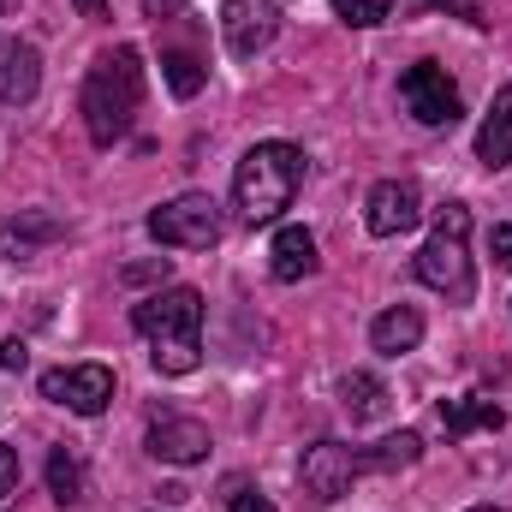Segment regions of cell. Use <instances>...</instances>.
<instances>
[{
  "label": "cell",
  "mask_w": 512,
  "mask_h": 512,
  "mask_svg": "<svg viewBox=\"0 0 512 512\" xmlns=\"http://www.w3.org/2000/svg\"><path fill=\"white\" fill-rule=\"evenodd\" d=\"M131 328L155 346L161 376H191L203 364V292L197 286H167L131 310Z\"/></svg>",
  "instance_id": "cell-1"
},
{
  "label": "cell",
  "mask_w": 512,
  "mask_h": 512,
  "mask_svg": "<svg viewBox=\"0 0 512 512\" xmlns=\"http://www.w3.org/2000/svg\"><path fill=\"white\" fill-rule=\"evenodd\" d=\"M352 30H376V24H387L393 18V0H328Z\"/></svg>",
  "instance_id": "cell-22"
},
{
  "label": "cell",
  "mask_w": 512,
  "mask_h": 512,
  "mask_svg": "<svg viewBox=\"0 0 512 512\" xmlns=\"http://www.w3.org/2000/svg\"><path fill=\"white\" fill-rule=\"evenodd\" d=\"M137 6H143V18H173L185 0H137Z\"/></svg>",
  "instance_id": "cell-28"
},
{
  "label": "cell",
  "mask_w": 512,
  "mask_h": 512,
  "mask_svg": "<svg viewBox=\"0 0 512 512\" xmlns=\"http://www.w3.org/2000/svg\"><path fill=\"white\" fill-rule=\"evenodd\" d=\"M42 399L78 411V417H102L108 399H114V370L108 364H60V370H42Z\"/></svg>",
  "instance_id": "cell-8"
},
{
  "label": "cell",
  "mask_w": 512,
  "mask_h": 512,
  "mask_svg": "<svg viewBox=\"0 0 512 512\" xmlns=\"http://www.w3.org/2000/svg\"><path fill=\"white\" fill-rule=\"evenodd\" d=\"M471 512H507V507H471Z\"/></svg>",
  "instance_id": "cell-31"
},
{
  "label": "cell",
  "mask_w": 512,
  "mask_h": 512,
  "mask_svg": "<svg viewBox=\"0 0 512 512\" xmlns=\"http://www.w3.org/2000/svg\"><path fill=\"white\" fill-rule=\"evenodd\" d=\"M221 36H227V54L233 60L268 54L274 36H280V6L274 0H227L221 6Z\"/></svg>",
  "instance_id": "cell-9"
},
{
  "label": "cell",
  "mask_w": 512,
  "mask_h": 512,
  "mask_svg": "<svg viewBox=\"0 0 512 512\" xmlns=\"http://www.w3.org/2000/svg\"><path fill=\"white\" fill-rule=\"evenodd\" d=\"M48 495H54L60 507H78V501L90 495V471H84L78 447H54V453H48Z\"/></svg>",
  "instance_id": "cell-18"
},
{
  "label": "cell",
  "mask_w": 512,
  "mask_h": 512,
  "mask_svg": "<svg viewBox=\"0 0 512 512\" xmlns=\"http://www.w3.org/2000/svg\"><path fill=\"white\" fill-rule=\"evenodd\" d=\"M36 90H42V54L18 36H0V102L24 108L36 102Z\"/></svg>",
  "instance_id": "cell-12"
},
{
  "label": "cell",
  "mask_w": 512,
  "mask_h": 512,
  "mask_svg": "<svg viewBox=\"0 0 512 512\" xmlns=\"http://www.w3.org/2000/svg\"><path fill=\"white\" fill-rule=\"evenodd\" d=\"M358 471H364V459H358L346 441H316V447H304V459H298V489L310 495V507H334V501L352 495Z\"/></svg>",
  "instance_id": "cell-6"
},
{
  "label": "cell",
  "mask_w": 512,
  "mask_h": 512,
  "mask_svg": "<svg viewBox=\"0 0 512 512\" xmlns=\"http://www.w3.org/2000/svg\"><path fill=\"white\" fill-rule=\"evenodd\" d=\"M149 453L161 459V465H197V459H209V429L197 423V417H155L149 423Z\"/></svg>",
  "instance_id": "cell-11"
},
{
  "label": "cell",
  "mask_w": 512,
  "mask_h": 512,
  "mask_svg": "<svg viewBox=\"0 0 512 512\" xmlns=\"http://www.w3.org/2000/svg\"><path fill=\"white\" fill-rule=\"evenodd\" d=\"M161 72H167V90H173L179 102H191V96L203 90V60H197V54H185V48L161 54Z\"/></svg>",
  "instance_id": "cell-21"
},
{
  "label": "cell",
  "mask_w": 512,
  "mask_h": 512,
  "mask_svg": "<svg viewBox=\"0 0 512 512\" xmlns=\"http://www.w3.org/2000/svg\"><path fill=\"white\" fill-rule=\"evenodd\" d=\"M18 489V447H0V501Z\"/></svg>",
  "instance_id": "cell-27"
},
{
  "label": "cell",
  "mask_w": 512,
  "mask_h": 512,
  "mask_svg": "<svg viewBox=\"0 0 512 512\" xmlns=\"http://www.w3.org/2000/svg\"><path fill=\"white\" fill-rule=\"evenodd\" d=\"M501 423H507V411L495 399H441V429L453 441H465L471 429H501Z\"/></svg>",
  "instance_id": "cell-17"
},
{
  "label": "cell",
  "mask_w": 512,
  "mask_h": 512,
  "mask_svg": "<svg viewBox=\"0 0 512 512\" xmlns=\"http://www.w3.org/2000/svg\"><path fill=\"white\" fill-rule=\"evenodd\" d=\"M370 346H376L382 358H405V352H417V346H423V316H417L411 304L382 310V316L370 322Z\"/></svg>",
  "instance_id": "cell-14"
},
{
  "label": "cell",
  "mask_w": 512,
  "mask_h": 512,
  "mask_svg": "<svg viewBox=\"0 0 512 512\" xmlns=\"http://www.w3.org/2000/svg\"><path fill=\"white\" fill-rule=\"evenodd\" d=\"M227 512H274V501L262 489H251V483H233L227 489Z\"/></svg>",
  "instance_id": "cell-23"
},
{
  "label": "cell",
  "mask_w": 512,
  "mask_h": 512,
  "mask_svg": "<svg viewBox=\"0 0 512 512\" xmlns=\"http://www.w3.org/2000/svg\"><path fill=\"white\" fill-rule=\"evenodd\" d=\"M465 239H471V209L465 203H447V209H435L429 245L417 251V280L429 292H441L447 304H471L477 298V268H471Z\"/></svg>",
  "instance_id": "cell-4"
},
{
  "label": "cell",
  "mask_w": 512,
  "mask_h": 512,
  "mask_svg": "<svg viewBox=\"0 0 512 512\" xmlns=\"http://www.w3.org/2000/svg\"><path fill=\"white\" fill-rule=\"evenodd\" d=\"M137 102H143V54L120 42L114 54H102L96 66H90V78H84V131H90V143L96 149H114L120 137L131 131L137 120Z\"/></svg>",
  "instance_id": "cell-3"
},
{
  "label": "cell",
  "mask_w": 512,
  "mask_h": 512,
  "mask_svg": "<svg viewBox=\"0 0 512 512\" xmlns=\"http://www.w3.org/2000/svg\"><path fill=\"white\" fill-rule=\"evenodd\" d=\"M143 227L161 251H209L221 239V209H215V197L185 191V197H167L161 209H149Z\"/></svg>",
  "instance_id": "cell-5"
},
{
  "label": "cell",
  "mask_w": 512,
  "mask_h": 512,
  "mask_svg": "<svg viewBox=\"0 0 512 512\" xmlns=\"http://www.w3.org/2000/svg\"><path fill=\"white\" fill-rule=\"evenodd\" d=\"M167 268H173L167 256H155V262H126V268H120V280H126V286H143V280H167Z\"/></svg>",
  "instance_id": "cell-24"
},
{
  "label": "cell",
  "mask_w": 512,
  "mask_h": 512,
  "mask_svg": "<svg viewBox=\"0 0 512 512\" xmlns=\"http://www.w3.org/2000/svg\"><path fill=\"white\" fill-rule=\"evenodd\" d=\"M340 405H346L352 423H370V417L387 411V382L370 376V370H352V376H340Z\"/></svg>",
  "instance_id": "cell-19"
},
{
  "label": "cell",
  "mask_w": 512,
  "mask_h": 512,
  "mask_svg": "<svg viewBox=\"0 0 512 512\" xmlns=\"http://www.w3.org/2000/svg\"><path fill=\"white\" fill-rule=\"evenodd\" d=\"M72 6H78L84 18H108V0H72Z\"/></svg>",
  "instance_id": "cell-29"
},
{
  "label": "cell",
  "mask_w": 512,
  "mask_h": 512,
  "mask_svg": "<svg viewBox=\"0 0 512 512\" xmlns=\"http://www.w3.org/2000/svg\"><path fill=\"white\" fill-rule=\"evenodd\" d=\"M298 185H304V149L268 137V143L245 149V161L233 167V209L245 227H268V221H280V209H292Z\"/></svg>",
  "instance_id": "cell-2"
},
{
  "label": "cell",
  "mask_w": 512,
  "mask_h": 512,
  "mask_svg": "<svg viewBox=\"0 0 512 512\" xmlns=\"http://www.w3.org/2000/svg\"><path fill=\"white\" fill-rule=\"evenodd\" d=\"M423 221V191L411 185V179H382V185H370V197H364V227L376 233V239H399V233H411Z\"/></svg>",
  "instance_id": "cell-10"
},
{
  "label": "cell",
  "mask_w": 512,
  "mask_h": 512,
  "mask_svg": "<svg viewBox=\"0 0 512 512\" xmlns=\"http://www.w3.org/2000/svg\"><path fill=\"white\" fill-rule=\"evenodd\" d=\"M489 256H495V268H512V221H501L489 233Z\"/></svg>",
  "instance_id": "cell-25"
},
{
  "label": "cell",
  "mask_w": 512,
  "mask_h": 512,
  "mask_svg": "<svg viewBox=\"0 0 512 512\" xmlns=\"http://www.w3.org/2000/svg\"><path fill=\"white\" fill-rule=\"evenodd\" d=\"M322 268V256H316V233L310 227H280L274 233V245H268V274L280 280V286H298V280H310Z\"/></svg>",
  "instance_id": "cell-13"
},
{
  "label": "cell",
  "mask_w": 512,
  "mask_h": 512,
  "mask_svg": "<svg viewBox=\"0 0 512 512\" xmlns=\"http://www.w3.org/2000/svg\"><path fill=\"white\" fill-rule=\"evenodd\" d=\"M60 233H66L60 215H48V209H24V215H12V221L0 227V251L24 256V251H36V245H48V239H60Z\"/></svg>",
  "instance_id": "cell-16"
},
{
  "label": "cell",
  "mask_w": 512,
  "mask_h": 512,
  "mask_svg": "<svg viewBox=\"0 0 512 512\" xmlns=\"http://www.w3.org/2000/svg\"><path fill=\"white\" fill-rule=\"evenodd\" d=\"M399 102H405V114H417V126L429 131L459 120V90H453L447 66H435V60H417V66L399 72Z\"/></svg>",
  "instance_id": "cell-7"
},
{
  "label": "cell",
  "mask_w": 512,
  "mask_h": 512,
  "mask_svg": "<svg viewBox=\"0 0 512 512\" xmlns=\"http://www.w3.org/2000/svg\"><path fill=\"white\" fill-rule=\"evenodd\" d=\"M24 364H30V346H24L18 334H12V340H0V370H12V376H18Z\"/></svg>",
  "instance_id": "cell-26"
},
{
  "label": "cell",
  "mask_w": 512,
  "mask_h": 512,
  "mask_svg": "<svg viewBox=\"0 0 512 512\" xmlns=\"http://www.w3.org/2000/svg\"><path fill=\"white\" fill-rule=\"evenodd\" d=\"M477 161L489 167V173H501L512 167V84L495 96V108H489V120L477 126Z\"/></svg>",
  "instance_id": "cell-15"
},
{
  "label": "cell",
  "mask_w": 512,
  "mask_h": 512,
  "mask_svg": "<svg viewBox=\"0 0 512 512\" xmlns=\"http://www.w3.org/2000/svg\"><path fill=\"white\" fill-rule=\"evenodd\" d=\"M12 6H18V0H0V18H6V12H12Z\"/></svg>",
  "instance_id": "cell-30"
},
{
  "label": "cell",
  "mask_w": 512,
  "mask_h": 512,
  "mask_svg": "<svg viewBox=\"0 0 512 512\" xmlns=\"http://www.w3.org/2000/svg\"><path fill=\"white\" fill-rule=\"evenodd\" d=\"M358 459H364V471H405V465L423 459V435H417V429H399V435L376 441V447L358 453Z\"/></svg>",
  "instance_id": "cell-20"
}]
</instances>
